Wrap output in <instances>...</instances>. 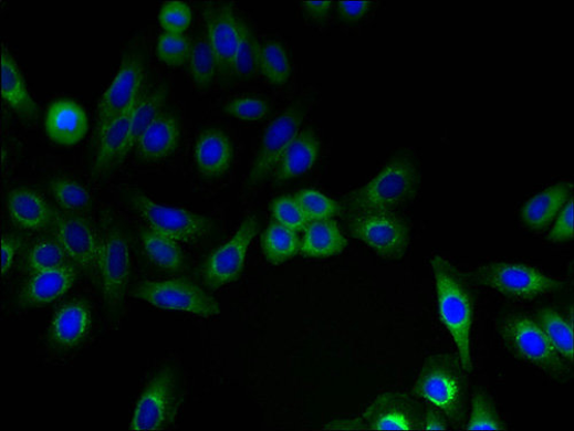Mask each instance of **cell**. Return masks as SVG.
<instances>
[{
	"mask_svg": "<svg viewBox=\"0 0 574 431\" xmlns=\"http://www.w3.org/2000/svg\"><path fill=\"white\" fill-rule=\"evenodd\" d=\"M413 392L441 411L450 425L460 428L465 423L469 382L459 356L438 354L428 357L421 366Z\"/></svg>",
	"mask_w": 574,
	"mask_h": 431,
	"instance_id": "6da1fadb",
	"label": "cell"
},
{
	"mask_svg": "<svg viewBox=\"0 0 574 431\" xmlns=\"http://www.w3.org/2000/svg\"><path fill=\"white\" fill-rule=\"evenodd\" d=\"M431 265L440 319L455 340L466 371L470 374L473 295L457 266L439 255L434 256Z\"/></svg>",
	"mask_w": 574,
	"mask_h": 431,
	"instance_id": "7a4b0ae2",
	"label": "cell"
},
{
	"mask_svg": "<svg viewBox=\"0 0 574 431\" xmlns=\"http://www.w3.org/2000/svg\"><path fill=\"white\" fill-rule=\"evenodd\" d=\"M415 165L398 158L389 162L372 181L351 193L345 206L349 212L392 211L410 200L417 189Z\"/></svg>",
	"mask_w": 574,
	"mask_h": 431,
	"instance_id": "3957f363",
	"label": "cell"
},
{
	"mask_svg": "<svg viewBox=\"0 0 574 431\" xmlns=\"http://www.w3.org/2000/svg\"><path fill=\"white\" fill-rule=\"evenodd\" d=\"M500 334L509 351L552 377L567 374V361L557 353L539 324L524 314L503 318Z\"/></svg>",
	"mask_w": 574,
	"mask_h": 431,
	"instance_id": "277c9868",
	"label": "cell"
},
{
	"mask_svg": "<svg viewBox=\"0 0 574 431\" xmlns=\"http://www.w3.org/2000/svg\"><path fill=\"white\" fill-rule=\"evenodd\" d=\"M131 251L128 239L116 227H107L101 235L97 265L106 312L112 324L123 316L131 284Z\"/></svg>",
	"mask_w": 574,
	"mask_h": 431,
	"instance_id": "5b68a950",
	"label": "cell"
},
{
	"mask_svg": "<svg viewBox=\"0 0 574 431\" xmlns=\"http://www.w3.org/2000/svg\"><path fill=\"white\" fill-rule=\"evenodd\" d=\"M473 280L509 298L533 301L560 292L564 283L540 270L515 262H494L478 267Z\"/></svg>",
	"mask_w": 574,
	"mask_h": 431,
	"instance_id": "8992f818",
	"label": "cell"
},
{
	"mask_svg": "<svg viewBox=\"0 0 574 431\" xmlns=\"http://www.w3.org/2000/svg\"><path fill=\"white\" fill-rule=\"evenodd\" d=\"M132 295L161 311L182 312L200 318L220 315L219 302L187 280L146 281L133 287Z\"/></svg>",
	"mask_w": 574,
	"mask_h": 431,
	"instance_id": "52a82bcc",
	"label": "cell"
},
{
	"mask_svg": "<svg viewBox=\"0 0 574 431\" xmlns=\"http://www.w3.org/2000/svg\"><path fill=\"white\" fill-rule=\"evenodd\" d=\"M132 206L149 229L177 243H197L209 236L213 229V223L205 216L157 202L143 193L133 196Z\"/></svg>",
	"mask_w": 574,
	"mask_h": 431,
	"instance_id": "ba28073f",
	"label": "cell"
},
{
	"mask_svg": "<svg viewBox=\"0 0 574 431\" xmlns=\"http://www.w3.org/2000/svg\"><path fill=\"white\" fill-rule=\"evenodd\" d=\"M348 229L386 260L401 259L410 242L407 223L393 211L349 212Z\"/></svg>",
	"mask_w": 574,
	"mask_h": 431,
	"instance_id": "9c48e42d",
	"label": "cell"
},
{
	"mask_svg": "<svg viewBox=\"0 0 574 431\" xmlns=\"http://www.w3.org/2000/svg\"><path fill=\"white\" fill-rule=\"evenodd\" d=\"M146 67L143 56L135 52H127L111 84L98 102L97 136L112 120L131 111L145 94Z\"/></svg>",
	"mask_w": 574,
	"mask_h": 431,
	"instance_id": "30bf717a",
	"label": "cell"
},
{
	"mask_svg": "<svg viewBox=\"0 0 574 431\" xmlns=\"http://www.w3.org/2000/svg\"><path fill=\"white\" fill-rule=\"evenodd\" d=\"M305 116V105L295 103L270 122L248 177L250 188L259 187L271 174L274 175L283 154L300 133Z\"/></svg>",
	"mask_w": 574,
	"mask_h": 431,
	"instance_id": "8fae6325",
	"label": "cell"
},
{
	"mask_svg": "<svg viewBox=\"0 0 574 431\" xmlns=\"http://www.w3.org/2000/svg\"><path fill=\"white\" fill-rule=\"evenodd\" d=\"M177 380L173 368L166 367L150 380L138 398L131 430H164L174 424L178 414Z\"/></svg>",
	"mask_w": 574,
	"mask_h": 431,
	"instance_id": "7c38bea8",
	"label": "cell"
},
{
	"mask_svg": "<svg viewBox=\"0 0 574 431\" xmlns=\"http://www.w3.org/2000/svg\"><path fill=\"white\" fill-rule=\"evenodd\" d=\"M257 234L258 222L250 218L241 223L230 240L210 254L202 269L206 287L217 291L238 281Z\"/></svg>",
	"mask_w": 574,
	"mask_h": 431,
	"instance_id": "4fadbf2b",
	"label": "cell"
},
{
	"mask_svg": "<svg viewBox=\"0 0 574 431\" xmlns=\"http://www.w3.org/2000/svg\"><path fill=\"white\" fill-rule=\"evenodd\" d=\"M202 17L206 39L218 61V76L223 82L230 81L238 45L239 15L231 4L206 3Z\"/></svg>",
	"mask_w": 574,
	"mask_h": 431,
	"instance_id": "5bb4252c",
	"label": "cell"
},
{
	"mask_svg": "<svg viewBox=\"0 0 574 431\" xmlns=\"http://www.w3.org/2000/svg\"><path fill=\"white\" fill-rule=\"evenodd\" d=\"M53 228L69 260L84 270H97L101 236L88 221L76 213L55 211Z\"/></svg>",
	"mask_w": 574,
	"mask_h": 431,
	"instance_id": "9a60e30c",
	"label": "cell"
},
{
	"mask_svg": "<svg viewBox=\"0 0 574 431\" xmlns=\"http://www.w3.org/2000/svg\"><path fill=\"white\" fill-rule=\"evenodd\" d=\"M425 411L409 395L390 391L379 395L361 420L365 428L374 430H418L422 428Z\"/></svg>",
	"mask_w": 574,
	"mask_h": 431,
	"instance_id": "2e32d148",
	"label": "cell"
},
{
	"mask_svg": "<svg viewBox=\"0 0 574 431\" xmlns=\"http://www.w3.org/2000/svg\"><path fill=\"white\" fill-rule=\"evenodd\" d=\"M179 119L171 113L159 114L138 138L134 151L144 164H157L174 156L180 144Z\"/></svg>",
	"mask_w": 574,
	"mask_h": 431,
	"instance_id": "e0dca14e",
	"label": "cell"
},
{
	"mask_svg": "<svg viewBox=\"0 0 574 431\" xmlns=\"http://www.w3.org/2000/svg\"><path fill=\"white\" fill-rule=\"evenodd\" d=\"M44 128L52 143L71 147L85 138L90 123L86 112L80 104L72 99H59L48 107Z\"/></svg>",
	"mask_w": 574,
	"mask_h": 431,
	"instance_id": "ac0fdd59",
	"label": "cell"
},
{
	"mask_svg": "<svg viewBox=\"0 0 574 431\" xmlns=\"http://www.w3.org/2000/svg\"><path fill=\"white\" fill-rule=\"evenodd\" d=\"M194 159L201 176L222 177L230 170L234 159L233 143L223 130L207 129L196 140Z\"/></svg>",
	"mask_w": 574,
	"mask_h": 431,
	"instance_id": "d6986e66",
	"label": "cell"
},
{
	"mask_svg": "<svg viewBox=\"0 0 574 431\" xmlns=\"http://www.w3.org/2000/svg\"><path fill=\"white\" fill-rule=\"evenodd\" d=\"M8 210L12 223L27 232H41L53 227L55 210L39 192L18 188L8 197Z\"/></svg>",
	"mask_w": 574,
	"mask_h": 431,
	"instance_id": "ffe728a7",
	"label": "cell"
},
{
	"mask_svg": "<svg viewBox=\"0 0 574 431\" xmlns=\"http://www.w3.org/2000/svg\"><path fill=\"white\" fill-rule=\"evenodd\" d=\"M92 312L82 301L69 302L54 314L49 328L51 343L60 349L81 345L92 329Z\"/></svg>",
	"mask_w": 574,
	"mask_h": 431,
	"instance_id": "44dd1931",
	"label": "cell"
},
{
	"mask_svg": "<svg viewBox=\"0 0 574 431\" xmlns=\"http://www.w3.org/2000/svg\"><path fill=\"white\" fill-rule=\"evenodd\" d=\"M76 276L70 264L33 273L20 294V302L25 306L50 304L73 288Z\"/></svg>",
	"mask_w": 574,
	"mask_h": 431,
	"instance_id": "7402d4cb",
	"label": "cell"
},
{
	"mask_svg": "<svg viewBox=\"0 0 574 431\" xmlns=\"http://www.w3.org/2000/svg\"><path fill=\"white\" fill-rule=\"evenodd\" d=\"M135 106L112 120L97 136V148L93 168L94 175L98 177L105 176L127 158L126 148Z\"/></svg>",
	"mask_w": 574,
	"mask_h": 431,
	"instance_id": "603a6c76",
	"label": "cell"
},
{
	"mask_svg": "<svg viewBox=\"0 0 574 431\" xmlns=\"http://www.w3.org/2000/svg\"><path fill=\"white\" fill-rule=\"evenodd\" d=\"M2 98L20 118L34 120L39 117L36 103L29 94L17 61L6 45H2Z\"/></svg>",
	"mask_w": 574,
	"mask_h": 431,
	"instance_id": "cb8c5ba5",
	"label": "cell"
},
{
	"mask_svg": "<svg viewBox=\"0 0 574 431\" xmlns=\"http://www.w3.org/2000/svg\"><path fill=\"white\" fill-rule=\"evenodd\" d=\"M573 185L560 182L531 198L523 207L521 218L532 230L546 229L571 199Z\"/></svg>",
	"mask_w": 574,
	"mask_h": 431,
	"instance_id": "d4e9b609",
	"label": "cell"
},
{
	"mask_svg": "<svg viewBox=\"0 0 574 431\" xmlns=\"http://www.w3.org/2000/svg\"><path fill=\"white\" fill-rule=\"evenodd\" d=\"M319 156L320 141L315 133L312 129L300 132L283 154L274 172L275 180L284 182L309 172Z\"/></svg>",
	"mask_w": 574,
	"mask_h": 431,
	"instance_id": "484cf974",
	"label": "cell"
},
{
	"mask_svg": "<svg viewBox=\"0 0 574 431\" xmlns=\"http://www.w3.org/2000/svg\"><path fill=\"white\" fill-rule=\"evenodd\" d=\"M347 241L334 220L312 222L304 231L300 254L310 259H326L340 255Z\"/></svg>",
	"mask_w": 574,
	"mask_h": 431,
	"instance_id": "4316f807",
	"label": "cell"
},
{
	"mask_svg": "<svg viewBox=\"0 0 574 431\" xmlns=\"http://www.w3.org/2000/svg\"><path fill=\"white\" fill-rule=\"evenodd\" d=\"M142 248L147 259L166 271L184 267L185 256L178 243L153 229H143L139 233Z\"/></svg>",
	"mask_w": 574,
	"mask_h": 431,
	"instance_id": "83f0119b",
	"label": "cell"
},
{
	"mask_svg": "<svg viewBox=\"0 0 574 431\" xmlns=\"http://www.w3.org/2000/svg\"><path fill=\"white\" fill-rule=\"evenodd\" d=\"M168 97V91L165 85L157 86L153 90H146L140 101L135 106L126 154L134 150L135 145L144 133L159 114L163 113Z\"/></svg>",
	"mask_w": 574,
	"mask_h": 431,
	"instance_id": "f1b7e54d",
	"label": "cell"
},
{
	"mask_svg": "<svg viewBox=\"0 0 574 431\" xmlns=\"http://www.w3.org/2000/svg\"><path fill=\"white\" fill-rule=\"evenodd\" d=\"M301 240L296 232L271 223L262 235V254L270 264L279 265L300 253Z\"/></svg>",
	"mask_w": 574,
	"mask_h": 431,
	"instance_id": "f546056e",
	"label": "cell"
},
{
	"mask_svg": "<svg viewBox=\"0 0 574 431\" xmlns=\"http://www.w3.org/2000/svg\"><path fill=\"white\" fill-rule=\"evenodd\" d=\"M536 323L550 338L557 353L568 362L574 361L573 318H567L559 312L542 309L536 314Z\"/></svg>",
	"mask_w": 574,
	"mask_h": 431,
	"instance_id": "4dcf8cb0",
	"label": "cell"
},
{
	"mask_svg": "<svg viewBox=\"0 0 574 431\" xmlns=\"http://www.w3.org/2000/svg\"><path fill=\"white\" fill-rule=\"evenodd\" d=\"M260 44L252 27L239 17L238 45L233 61V78L252 80L259 72Z\"/></svg>",
	"mask_w": 574,
	"mask_h": 431,
	"instance_id": "1f68e13d",
	"label": "cell"
},
{
	"mask_svg": "<svg viewBox=\"0 0 574 431\" xmlns=\"http://www.w3.org/2000/svg\"><path fill=\"white\" fill-rule=\"evenodd\" d=\"M259 72L271 85H284L289 82L292 69L281 42L267 41L260 45Z\"/></svg>",
	"mask_w": 574,
	"mask_h": 431,
	"instance_id": "d6a6232c",
	"label": "cell"
},
{
	"mask_svg": "<svg viewBox=\"0 0 574 431\" xmlns=\"http://www.w3.org/2000/svg\"><path fill=\"white\" fill-rule=\"evenodd\" d=\"M188 66L195 86L202 91L213 84L219 75L217 57L206 36L192 42Z\"/></svg>",
	"mask_w": 574,
	"mask_h": 431,
	"instance_id": "836d02e7",
	"label": "cell"
},
{
	"mask_svg": "<svg viewBox=\"0 0 574 431\" xmlns=\"http://www.w3.org/2000/svg\"><path fill=\"white\" fill-rule=\"evenodd\" d=\"M55 203L65 212L76 213L90 208L92 197L77 180L70 177L54 178L50 183Z\"/></svg>",
	"mask_w": 574,
	"mask_h": 431,
	"instance_id": "e575fe53",
	"label": "cell"
},
{
	"mask_svg": "<svg viewBox=\"0 0 574 431\" xmlns=\"http://www.w3.org/2000/svg\"><path fill=\"white\" fill-rule=\"evenodd\" d=\"M468 430H504L505 424L497 410L491 395L477 389L471 400V412L467 423Z\"/></svg>",
	"mask_w": 574,
	"mask_h": 431,
	"instance_id": "d590c367",
	"label": "cell"
},
{
	"mask_svg": "<svg viewBox=\"0 0 574 431\" xmlns=\"http://www.w3.org/2000/svg\"><path fill=\"white\" fill-rule=\"evenodd\" d=\"M69 260L62 244L55 238L36 241L27 255V267L32 273L67 264Z\"/></svg>",
	"mask_w": 574,
	"mask_h": 431,
	"instance_id": "8d00e7d4",
	"label": "cell"
},
{
	"mask_svg": "<svg viewBox=\"0 0 574 431\" xmlns=\"http://www.w3.org/2000/svg\"><path fill=\"white\" fill-rule=\"evenodd\" d=\"M293 198L310 223L332 220L341 211V206L335 200L316 190H302Z\"/></svg>",
	"mask_w": 574,
	"mask_h": 431,
	"instance_id": "74e56055",
	"label": "cell"
},
{
	"mask_svg": "<svg viewBox=\"0 0 574 431\" xmlns=\"http://www.w3.org/2000/svg\"><path fill=\"white\" fill-rule=\"evenodd\" d=\"M192 42L186 34L163 33L156 45V55L160 63L178 69L188 64Z\"/></svg>",
	"mask_w": 574,
	"mask_h": 431,
	"instance_id": "f35d334b",
	"label": "cell"
},
{
	"mask_svg": "<svg viewBox=\"0 0 574 431\" xmlns=\"http://www.w3.org/2000/svg\"><path fill=\"white\" fill-rule=\"evenodd\" d=\"M192 10L186 2L173 0L165 2L159 11L158 20L164 33L186 34L192 23Z\"/></svg>",
	"mask_w": 574,
	"mask_h": 431,
	"instance_id": "ab89813d",
	"label": "cell"
},
{
	"mask_svg": "<svg viewBox=\"0 0 574 431\" xmlns=\"http://www.w3.org/2000/svg\"><path fill=\"white\" fill-rule=\"evenodd\" d=\"M223 111L230 117L257 122L267 117L270 104L257 96H240L228 102Z\"/></svg>",
	"mask_w": 574,
	"mask_h": 431,
	"instance_id": "60d3db41",
	"label": "cell"
},
{
	"mask_svg": "<svg viewBox=\"0 0 574 431\" xmlns=\"http://www.w3.org/2000/svg\"><path fill=\"white\" fill-rule=\"evenodd\" d=\"M271 213L276 223L296 233L305 231L310 222L302 213L293 197L284 196L271 204Z\"/></svg>",
	"mask_w": 574,
	"mask_h": 431,
	"instance_id": "b9f144b4",
	"label": "cell"
},
{
	"mask_svg": "<svg viewBox=\"0 0 574 431\" xmlns=\"http://www.w3.org/2000/svg\"><path fill=\"white\" fill-rule=\"evenodd\" d=\"M574 236V202L570 199L559 213V218L549 234L552 242H565Z\"/></svg>",
	"mask_w": 574,
	"mask_h": 431,
	"instance_id": "7bdbcfd3",
	"label": "cell"
},
{
	"mask_svg": "<svg viewBox=\"0 0 574 431\" xmlns=\"http://www.w3.org/2000/svg\"><path fill=\"white\" fill-rule=\"evenodd\" d=\"M340 13L345 21L354 22L365 18L372 8L371 2H340Z\"/></svg>",
	"mask_w": 574,
	"mask_h": 431,
	"instance_id": "ee69618b",
	"label": "cell"
},
{
	"mask_svg": "<svg viewBox=\"0 0 574 431\" xmlns=\"http://www.w3.org/2000/svg\"><path fill=\"white\" fill-rule=\"evenodd\" d=\"M20 242L13 236L2 238V275H7L13 266Z\"/></svg>",
	"mask_w": 574,
	"mask_h": 431,
	"instance_id": "f6af8a7d",
	"label": "cell"
},
{
	"mask_svg": "<svg viewBox=\"0 0 574 431\" xmlns=\"http://www.w3.org/2000/svg\"><path fill=\"white\" fill-rule=\"evenodd\" d=\"M450 425L446 416L434 407H429L422 417V428L427 430H446Z\"/></svg>",
	"mask_w": 574,
	"mask_h": 431,
	"instance_id": "bcb514c9",
	"label": "cell"
},
{
	"mask_svg": "<svg viewBox=\"0 0 574 431\" xmlns=\"http://www.w3.org/2000/svg\"><path fill=\"white\" fill-rule=\"evenodd\" d=\"M302 8L313 21L323 22L330 14L332 2L330 0H326V2H304Z\"/></svg>",
	"mask_w": 574,
	"mask_h": 431,
	"instance_id": "7dc6e473",
	"label": "cell"
},
{
	"mask_svg": "<svg viewBox=\"0 0 574 431\" xmlns=\"http://www.w3.org/2000/svg\"><path fill=\"white\" fill-rule=\"evenodd\" d=\"M331 429H364L365 424L362 422L361 419H354V420H338L334 423H331L328 427Z\"/></svg>",
	"mask_w": 574,
	"mask_h": 431,
	"instance_id": "c3c4849f",
	"label": "cell"
}]
</instances>
